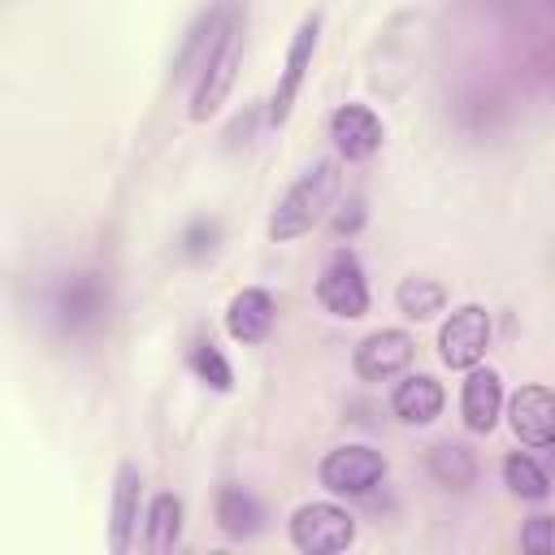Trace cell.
<instances>
[{
  "mask_svg": "<svg viewBox=\"0 0 555 555\" xmlns=\"http://www.w3.org/2000/svg\"><path fill=\"white\" fill-rule=\"evenodd\" d=\"M256 121H260V108L251 104L243 117H234V126L225 130V139H230V143H238V134H243V143H247V134H251V126H256Z\"/></svg>",
  "mask_w": 555,
  "mask_h": 555,
  "instance_id": "obj_25",
  "label": "cell"
},
{
  "mask_svg": "<svg viewBox=\"0 0 555 555\" xmlns=\"http://www.w3.org/2000/svg\"><path fill=\"white\" fill-rule=\"evenodd\" d=\"M425 468L447 490H468L477 481V460H473V451L464 442H434L425 451Z\"/></svg>",
  "mask_w": 555,
  "mask_h": 555,
  "instance_id": "obj_17",
  "label": "cell"
},
{
  "mask_svg": "<svg viewBox=\"0 0 555 555\" xmlns=\"http://www.w3.org/2000/svg\"><path fill=\"white\" fill-rule=\"evenodd\" d=\"M507 425L525 447H555V390L551 386H520L507 399Z\"/></svg>",
  "mask_w": 555,
  "mask_h": 555,
  "instance_id": "obj_11",
  "label": "cell"
},
{
  "mask_svg": "<svg viewBox=\"0 0 555 555\" xmlns=\"http://www.w3.org/2000/svg\"><path fill=\"white\" fill-rule=\"evenodd\" d=\"M217 238H221V225L208 221V217H199V221H191V225L182 230V256L199 260V256H208V251L217 247Z\"/></svg>",
  "mask_w": 555,
  "mask_h": 555,
  "instance_id": "obj_23",
  "label": "cell"
},
{
  "mask_svg": "<svg viewBox=\"0 0 555 555\" xmlns=\"http://www.w3.org/2000/svg\"><path fill=\"white\" fill-rule=\"evenodd\" d=\"M273 321H278V304L264 286H243L230 295L225 304V334L243 347H256L273 334Z\"/></svg>",
  "mask_w": 555,
  "mask_h": 555,
  "instance_id": "obj_12",
  "label": "cell"
},
{
  "mask_svg": "<svg viewBox=\"0 0 555 555\" xmlns=\"http://www.w3.org/2000/svg\"><path fill=\"white\" fill-rule=\"evenodd\" d=\"M520 551H529V555H555V516H529L520 525Z\"/></svg>",
  "mask_w": 555,
  "mask_h": 555,
  "instance_id": "obj_22",
  "label": "cell"
},
{
  "mask_svg": "<svg viewBox=\"0 0 555 555\" xmlns=\"http://www.w3.org/2000/svg\"><path fill=\"white\" fill-rule=\"evenodd\" d=\"M317 39H321V13H308V17L295 26L291 43H286V61H282L278 87H273L269 108H264V121H269L273 130L291 121V108H295V100H299V91H304V78H308V69H312Z\"/></svg>",
  "mask_w": 555,
  "mask_h": 555,
  "instance_id": "obj_5",
  "label": "cell"
},
{
  "mask_svg": "<svg viewBox=\"0 0 555 555\" xmlns=\"http://www.w3.org/2000/svg\"><path fill=\"white\" fill-rule=\"evenodd\" d=\"M317 299H321V308H325L330 317H338V321H356V317L369 312V282H364V269H360V260H356L351 251H338V256L321 269V278H317Z\"/></svg>",
  "mask_w": 555,
  "mask_h": 555,
  "instance_id": "obj_7",
  "label": "cell"
},
{
  "mask_svg": "<svg viewBox=\"0 0 555 555\" xmlns=\"http://www.w3.org/2000/svg\"><path fill=\"white\" fill-rule=\"evenodd\" d=\"M442 403H447V390L434 373H408L390 390V412L403 425H434L442 416Z\"/></svg>",
  "mask_w": 555,
  "mask_h": 555,
  "instance_id": "obj_14",
  "label": "cell"
},
{
  "mask_svg": "<svg viewBox=\"0 0 555 555\" xmlns=\"http://www.w3.org/2000/svg\"><path fill=\"white\" fill-rule=\"evenodd\" d=\"M330 139H334L343 160H369V156H377V147L386 139V126L369 104L347 100L330 113Z\"/></svg>",
  "mask_w": 555,
  "mask_h": 555,
  "instance_id": "obj_9",
  "label": "cell"
},
{
  "mask_svg": "<svg viewBox=\"0 0 555 555\" xmlns=\"http://www.w3.org/2000/svg\"><path fill=\"white\" fill-rule=\"evenodd\" d=\"M243 35H247V17L238 4L225 9V22L221 30L212 35L204 61H199V78H195V91H191V121H208L225 95L234 91V78H238V65H243Z\"/></svg>",
  "mask_w": 555,
  "mask_h": 555,
  "instance_id": "obj_2",
  "label": "cell"
},
{
  "mask_svg": "<svg viewBox=\"0 0 555 555\" xmlns=\"http://www.w3.org/2000/svg\"><path fill=\"white\" fill-rule=\"evenodd\" d=\"M490 334H494V325L481 304H455L447 312V321L438 325V360L455 373H468L473 364L486 360Z\"/></svg>",
  "mask_w": 555,
  "mask_h": 555,
  "instance_id": "obj_4",
  "label": "cell"
},
{
  "mask_svg": "<svg viewBox=\"0 0 555 555\" xmlns=\"http://www.w3.org/2000/svg\"><path fill=\"white\" fill-rule=\"evenodd\" d=\"M286 533H291V546L304 555H338L356 542V516L330 499H317L291 512Z\"/></svg>",
  "mask_w": 555,
  "mask_h": 555,
  "instance_id": "obj_3",
  "label": "cell"
},
{
  "mask_svg": "<svg viewBox=\"0 0 555 555\" xmlns=\"http://www.w3.org/2000/svg\"><path fill=\"white\" fill-rule=\"evenodd\" d=\"M364 225V199L360 195H351L338 212H334V234H356Z\"/></svg>",
  "mask_w": 555,
  "mask_h": 555,
  "instance_id": "obj_24",
  "label": "cell"
},
{
  "mask_svg": "<svg viewBox=\"0 0 555 555\" xmlns=\"http://www.w3.org/2000/svg\"><path fill=\"white\" fill-rule=\"evenodd\" d=\"M460 412L473 434H490L503 416V377L490 364H473L460 390Z\"/></svg>",
  "mask_w": 555,
  "mask_h": 555,
  "instance_id": "obj_13",
  "label": "cell"
},
{
  "mask_svg": "<svg viewBox=\"0 0 555 555\" xmlns=\"http://www.w3.org/2000/svg\"><path fill=\"white\" fill-rule=\"evenodd\" d=\"M317 477L330 494H369L386 477V455L369 442H343L321 455Z\"/></svg>",
  "mask_w": 555,
  "mask_h": 555,
  "instance_id": "obj_6",
  "label": "cell"
},
{
  "mask_svg": "<svg viewBox=\"0 0 555 555\" xmlns=\"http://www.w3.org/2000/svg\"><path fill=\"white\" fill-rule=\"evenodd\" d=\"M186 364H191V373H195L204 386H212V390H221V395L234 386V369H230V360L221 356V347H217L212 338H199V343L191 347Z\"/></svg>",
  "mask_w": 555,
  "mask_h": 555,
  "instance_id": "obj_21",
  "label": "cell"
},
{
  "mask_svg": "<svg viewBox=\"0 0 555 555\" xmlns=\"http://www.w3.org/2000/svg\"><path fill=\"white\" fill-rule=\"evenodd\" d=\"M338 186H343L338 160H312V165H308V169H304V173L282 191V199L273 204L264 234H269L273 243L304 238V234H308V230L330 212V204H334Z\"/></svg>",
  "mask_w": 555,
  "mask_h": 555,
  "instance_id": "obj_1",
  "label": "cell"
},
{
  "mask_svg": "<svg viewBox=\"0 0 555 555\" xmlns=\"http://www.w3.org/2000/svg\"><path fill=\"white\" fill-rule=\"evenodd\" d=\"M503 486H507L516 499H525V503H542V499L551 494V473H546L533 455L512 451V455L503 460Z\"/></svg>",
  "mask_w": 555,
  "mask_h": 555,
  "instance_id": "obj_19",
  "label": "cell"
},
{
  "mask_svg": "<svg viewBox=\"0 0 555 555\" xmlns=\"http://www.w3.org/2000/svg\"><path fill=\"white\" fill-rule=\"evenodd\" d=\"M143 516H147V507H143V473L134 464H117L113 507H108V551L113 555H126L134 546V533H139Z\"/></svg>",
  "mask_w": 555,
  "mask_h": 555,
  "instance_id": "obj_10",
  "label": "cell"
},
{
  "mask_svg": "<svg viewBox=\"0 0 555 555\" xmlns=\"http://www.w3.org/2000/svg\"><path fill=\"white\" fill-rule=\"evenodd\" d=\"M551 4H555V0H551Z\"/></svg>",
  "mask_w": 555,
  "mask_h": 555,
  "instance_id": "obj_26",
  "label": "cell"
},
{
  "mask_svg": "<svg viewBox=\"0 0 555 555\" xmlns=\"http://www.w3.org/2000/svg\"><path fill=\"white\" fill-rule=\"evenodd\" d=\"M95 312H100V286L91 278H69L56 291V317H61V325H82Z\"/></svg>",
  "mask_w": 555,
  "mask_h": 555,
  "instance_id": "obj_20",
  "label": "cell"
},
{
  "mask_svg": "<svg viewBox=\"0 0 555 555\" xmlns=\"http://www.w3.org/2000/svg\"><path fill=\"white\" fill-rule=\"evenodd\" d=\"M395 304L408 321H429L447 308V286L438 278H425V273H412L395 286Z\"/></svg>",
  "mask_w": 555,
  "mask_h": 555,
  "instance_id": "obj_18",
  "label": "cell"
},
{
  "mask_svg": "<svg viewBox=\"0 0 555 555\" xmlns=\"http://www.w3.org/2000/svg\"><path fill=\"white\" fill-rule=\"evenodd\" d=\"M412 356H416V338L408 330H373L356 343L351 369L360 382H390L412 364Z\"/></svg>",
  "mask_w": 555,
  "mask_h": 555,
  "instance_id": "obj_8",
  "label": "cell"
},
{
  "mask_svg": "<svg viewBox=\"0 0 555 555\" xmlns=\"http://www.w3.org/2000/svg\"><path fill=\"white\" fill-rule=\"evenodd\" d=\"M212 516H217V529L225 538H256L264 529V503L247 490V486H217V499H212Z\"/></svg>",
  "mask_w": 555,
  "mask_h": 555,
  "instance_id": "obj_15",
  "label": "cell"
},
{
  "mask_svg": "<svg viewBox=\"0 0 555 555\" xmlns=\"http://www.w3.org/2000/svg\"><path fill=\"white\" fill-rule=\"evenodd\" d=\"M178 542H182V499L173 490H160V494H152L147 516H143V546L165 555Z\"/></svg>",
  "mask_w": 555,
  "mask_h": 555,
  "instance_id": "obj_16",
  "label": "cell"
}]
</instances>
